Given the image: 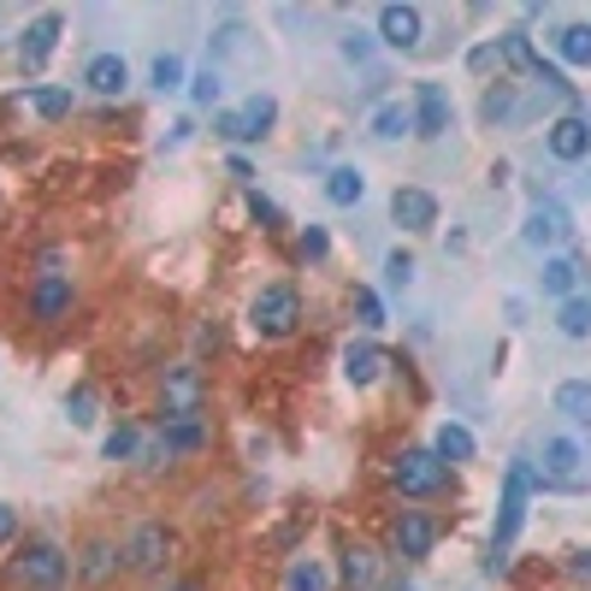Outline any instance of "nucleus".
<instances>
[{"instance_id": "1", "label": "nucleus", "mask_w": 591, "mask_h": 591, "mask_svg": "<svg viewBox=\"0 0 591 591\" xmlns=\"http://www.w3.org/2000/svg\"><path fill=\"white\" fill-rule=\"evenodd\" d=\"M71 568H78V562H71L54 539H31L19 556H12L7 574H12V586H24V591H60L71 580Z\"/></svg>"}, {"instance_id": "2", "label": "nucleus", "mask_w": 591, "mask_h": 591, "mask_svg": "<svg viewBox=\"0 0 591 591\" xmlns=\"http://www.w3.org/2000/svg\"><path fill=\"white\" fill-rule=\"evenodd\" d=\"M527 492H551V480H544L532 461H509V480H503V503H497V532H492V551L521 532V515H527Z\"/></svg>"}, {"instance_id": "3", "label": "nucleus", "mask_w": 591, "mask_h": 591, "mask_svg": "<svg viewBox=\"0 0 591 591\" xmlns=\"http://www.w3.org/2000/svg\"><path fill=\"white\" fill-rule=\"evenodd\" d=\"M296 326H302V296H296V284H267V291L249 302V331H255V338L279 343V338H291Z\"/></svg>"}, {"instance_id": "4", "label": "nucleus", "mask_w": 591, "mask_h": 591, "mask_svg": "<svg viewBox=\"0 0 591 591\" xmlns=\"http://www.w3.org/2000/svg\"><path fill=\"white\" fill-rule=\"evenodd\" d=\"M196 414H208V373H201L196 362L166 367V379H161V421H196Z\"/></svg>"}, {"instance_id": "5", "label": "nucleus", "mask_w": 591, "mask_h": 591, "mask_svg": "<svg viewBox=\"0 0 591 591\" xmlns=\"http://www.w3.org/2000/svg\"><path fill=\"white\" fill-rule=\"evenodd\" d=\"M391 485L402 497H438V492H450V461H438V450H402L391 461Z\"/></svg>"}, {"instance_id": "6", "label": "nucleus", "mask_w": 591, "mask_h": 591, "mask_svg": "<svg viewBox=\"0 0 591 591\" xmlns=\"http://www.w3.org/2000/svg\"><path fill=\"white\" fill-rule=\"evenodd\" d=\"M272 125H279V101H272L267 90H255L243 107H231V113H213V131H220L225 142H261Z\"/></svg>"}, {"instance_id": "7", "label": "nucleus", "mask_w": 591, "mask_h": 591, "mask_svg": "<svg viewBox=\"0 0 591 591\" xmlns=\"http://www.w3.org/2000/svg\"><path fill=\"white\" fill-rule=\"evenodd\" d=\"M125 568L131 574H161L166 562H172V527L166 521H142L131 527V539H125Z\"/></svg>"}, {"instance_id": "8", "label": "nucleus", "mask_w": 591, "mask_h": 591, "mask_svg": "<svg viewBox=\"0 0 591 591\" xmlns=\"http://www.w3.org/2000/svg\"><path fill=\"white\" fill-rule=\"evenodd\" d=\"M438 515H426V509H402L397 521H391V551L402 556V562H421V556H432V544H438Z\"/></svg>"}, {"instance_id": "9", "label": "nucleus", "mask_w": 591, "mask_h": 591, "mask_svg": "<svg viewBox=\"0 0 591 591\" xmlns=\"http://www.w3.org/2000/svg\"><path fill=\"white\" fill-rule=\"evenodd\" d=\"M60 36H66L60 12H36V19L24 24V36H19V66L24 71H42V66L54 60V48H60Z\"/></svg>"}, {"instance_id": "10", "label": "nucleus", "mask_w": 591, "mask_h": 591, "mask_svg": "<svg viewBox=\"0 0 591 591\" xmlns=\"http://www.w3.org/2000/svg\"><path fill=\"white\" fill-rule=\"evenodd\" d=\"M71 302H78V291H71L66 272H42L36 291H31V320L36 326H60L66 314H71Z\"/></svg>"}, {"instance_id": "11", "label": "nucleus", "mask_w": 591, "mask_h": 591, "mask_svg": "<svg viewBox=\"0 0 591 591\" xmlns=\"http://www.w3.org/2000/svg\"><path fill=\"white\" fill-rule=\"evenodd\" d=\"M421 7H402V0H391V7H379V42L397 54H414L421 48Z\"/></svg>"}, {"instance_id": "12", "label": "nucleus", "mask_w": 591, "mask_h": 591, "mask_svg": "<svg viewBox=\"0 0 591 591\" xmlns=\"http://www.w3.org/2000/svg\"><path fill=\"white\" fill-rule=\"evenodd\" d=\"M450 131V95L444 83H414V137H444Z\"/></svg>"}, {"instance_id": "13", "label": "nucleus", "mask_w": 591, "mask_h": 591, "mask_svg": "<svg viewBox=\"0 0 591 591\" xmlns=\"http://www.w3.org/2000/svg\"><path fill=\"white\" fill-rule=\"evenodd\" d=\"M391 220L402 231H432L438 225V196L421 190V184H402V190L391 196Z\"/></svg>"}, {"instance_id": "14", "label": "nucleus", "mask_w": 591, "mask_h": 591, "mask_svg": "<svg viewBox=\"0 0 591 591\" xmlns=\"http://www.w3.org/2000/svg\"><path fill=\"white\" fill-rule=\"evenodd\" d=\"M574 231L568 220V208H556V201H539V208L527 213V225H521V237H527V249H556L562 237Z\"/></svg>"}, {"instance_id": "15", "label": "nucleus", "mask_w": 591, "mask_h": 591, "mask_svg": "<svg viewBox=\"0 0 591 591\" xmlns=\"http://www.w3.org/2000/svg\"><path fill=\"white\" fill-rule=\"evenodd\" d=\"M544 149H551L556 161H586V154H591V119H580V113H562L551 131H544Z\"/></svg>"}, {"instance_id": "16", "label": "nucleus", "mask_w": 591, "mask_h": 591, "mask_svg": "<svg viewBox=\"0 0 591 591\" xmlns=\"http://www.w3.org/2000/svg\"><path fill=\"white\" fill-rule=\"evenodd\" d=\"M208 450V414L196 421H161V456L166 461H184V456H201Z\"/></svg>"}, {"instance_id": "17", "label": "nucleus", "mask_w": 591, "mask_h": 591, "mask_svg": "<svg viewBox=\"0 0 591 591\" xmlns=\"http://www.w3.org/2000/svg\"><path fill=\"white\" fill-rule=\"evenodd\" d=\"M338 362H343V379H350L355 391H367V385L379 379L385 367H391V362H385V350H379V343H367V338H362V343H343Z\"/></svg>"}, {"instance_id": "18", "label": "nucleus", "mask_w": 591, "mask_h": 591, "mask_svg": "<svg viewBox=\"0 0 591 591\" xmlns=\"http://www.w3.org/2000/svg\"><path fill=\"white\" fill-rule=\"evenodd\" d=\"M83 83H90L95 95L119 101L125 90H131V66H125V54H95V60L83 66Z\"/></svg>"}, {"instance_id": "19", "label": "nucleus", "mask_w": 591, "mask_h": 591, "mask_svg": "<svg viewBox=\"0 0 591 591\" xmlns=\"http://www.w3.org/2000/svg\"><path fill=\"white\" fill-rule=\"evenodd\" d=\"M338 556H343L338 574H343V586H350V591H373V586H379V574H385L379 551H367V544H343Z\"/></svg>"}, {"instance_id": "20", "label": "nucleus", "mask_w": 591, "mask_h": 591, "mask_svg": "<svg viewBox=\"0 0 591 591\" xmlns=\"http://www.w3.org/2000/svg\"><path fill=\"white\" fill-rule=\"evenodd\" d=\"M24 101H31V113H36V119H48V125L71 119V107H78L71 83H36V90H24Z\"/></svg>"}, {"instance_id": "21", "label": "nucleus", "mask_w": 591, "mask_h": 591, "mask_svg": "<svg viewBox=\"0 0 591 591\" xmlns=\"http://www.w3.org/2000/svg\"><path fill=\"white\" fill-rule=\"evenodd\" d=\"M119 562H125V556L113 551L107 539H90V544L78 551V580H90V586H107L113 574H119Z\"/></svg>"}, {"instance_id": "22", "label": "nucleus", "mask_w": 591, "mask_h": 591, "mask_svg": "<svg viewBox=\"0 0 591 591\" xmlns=\"http://www.w3.org/2000/svg\"><path fill=\"white\" fill-rule=\"evenodd\" d=\"M580 444H574V438H544V480H562V485H574V480H580Z\"/></svg>"}, {"instance_id": "23", "label": "nucleus", "mask_w": 591, "mask_h": 591, "mask_svg": "<svg viewBox=\"0 0 591 591\" xmlns=\"http://www.w3.org/2000/svg\"><path fill=\"white\" fill-rule=\"evenodd\" d=\"M367 131H373V137H385V142L409 137V131H414V101H385V107H373Z\"/></svg>"}, {"instance_id": "24", "label": "nucleus", "mask_w": 591, "mask_h": 591, "mask_svg": "<svg viewBox=\"0 0 591 591\" xmlns=\"http://www.w3.org/2000/svg\"><path fill=\"white\" fill-rule=\"evenodd\" d=\"M497 54H503V66L527 71V78H539V66H544V54L532 48L527 31H503V36H497Z\"/></svg>"}, {"instance_id": "25", "label": "nucleus", "mask_w": 591, "mask_h": 591, "mask_svg": "<svg viewBox=\"0 0 591 591\" xmlns=\"http://www.w3.org/2000/svg\"><path fill=\"white\" fill-rule=\"evenodd\" d=\"M362 196H367L362 166H331V172H326V201H331V208H355Z\"/></svg>"}, {"instance_id": "26", "label": "nucleus", "mask_w": 591, "mask_h": 591, "mask_svg": "<svg viewBox=\"0 0 591 591\" xmlns=\"http://www.w3.org/2000/svg\"><path fill=\"white\" fill-rule=\"evenodd\" d=\"M556 414H568L574 426H591V379H562L556 385Z\"/></svg>"}, {"instance_id": "27", "label": "nucleus", "mask_w": 591, "mask_h": 591, "mask_svg": "<svg viewBox=\"0 0 591 591\" xmlns=\"http://www.w3.org/2000/svg\"><path fill=\"white\" fill-rule=\"evenodd\" d=\"M539 279H544V296L568 302V296H574V284H580V261H574V255H551Z\"/></svg>"}, {"instance_id": "28", "label": "nucleus", "mask_w": 591, "mask_h": 591, "mask_svg": "<svg viewBox=\"0 0 591 591\" xmlns=\"http://www.w3.org/2000/svg\"><path fill=\"white\" fill-rule=\"evenodd\" d=\"M432 450H438V461L461 468V461H473V432H468V426H456V421H444V426H438V438H432Z\"/></svg>"}, {"instance_id": "29", "label": "nucleus", "mask_w": 591, "mask_h": 591, "mask_svg": "<svg viewBox=\"0 0 591 591\" xmlns=\"http://www.w3.org/2000/svg\"><path fill=\"white\" fill-rule=\"evenodd\" d=\"M284 591H331V574H326V562H314V556H296L291 568H284Z\"/></svg>"}, {"instance_id": "30", "label": "nucleus", "mask_w": 591, "mask_h": 591, "mask_svg": "<svg viewBox=\"0 0 591 591\" xmlns=\"http://www.w3.org/2000/svg\"><path fill=\"white\" fill-rule=\"evenodd\" d=\"M556 54L568 66H591V24H562V31H556Z\"/></svg>"}, {"instance_id": "31", "label": "nucleus", "mask_w": 591, "mask_h": 591, "mask_svg": "<svg viewBox=\"0 0 591 591\" xmlns=\"http://www.w3.org/2000/svg\"><path fill=\"white\" fill-rule=\"evenodd\" d=\"M149 83L161 95H178V90H190V78H184V60L178 54H154V66H149Z\"/></svg>"}, {"instance_id": "32", "label": "nucleus", "mask_w": 591, "mask_h": 591, "mask_svg": "<svg viewBox=\"0 0 591 591\" xmlns=\"http://www.w3.org/2000/svg\"><path fill=\"white\" fill-rule=\"evenodd\" d=\"M556 326H562V338H591V296H568V302H562Z\"/></svg>"}, {"instance_id": "33", "label": "nucleus", "mask_w": 591, "mask_h": 591, "mask_svg": "<svg viewBox=\"0 0 591 591\" xmlns=\"http://www.w3.org/2000/svg\"><path fill=\"white\" fill-rule=\"evenodd\" d=\"M137 450H142V432L131 421H119L107 438H101V456H107V461H137Z\"/></svg>"}, {"instance_id": "34", "label": "nucleus", "mask_w": 591, "mask_h": 591, "mask_svg": "<svg viewBox=\"0 0 591 591\" xmlns=\"http://www.w3.org/2000/svg\"><path fill=\"white\" fill-rule=\"evenodd\" d=\"M66 414H71V426H95V421H101L95 385H71V391H66Z\"/></svg>"}, {"instance_id": "35", "label": "nucleus", "mask_w": 591, "mask_h": 591, "mask_svg": "<svg viewBox=\"0 0 591 591\" xmlns=\"http://www.w3.org/2000/svg\"><path fill=\"white\" fill-rule=\"evenodd\" d=\"M220 95H225L220 66H201L196 78H190V101H196V107H220Z\"/></svg>"}, {"instance_id": "36", "label": "nucleus", "mask_w": 591, "mask_h": 591, "mask_svg": "<svg viewBox=\"0 0 591 591\" xmlns=\"http://www.w3.org/2000/svg\"><path fill=\"white\" fill-rule=\"evenodd\" d=\"M355 320H362V331H379L385 326V302H379V291H355Z\"/></svg>"}, {"instance_id": "37", "label": "nucleus", "mask_w": 591, "mask_h": 591, "mask_svg": "<svg viewBox=\"0 0 591 591\" xmlns=\"http://www.w3.org/2000/svg\"><path fill=\"white\" fill-rule=\"evenodd\" d=\"M296 255H302V261H326V255H331V237H326V225H302V237H296Z\"/></svg>"}, {"instance_id": "38", "label": "nucleus", "mask_w": 591, "mask_h": 591, "mask_svg": "<svg viewBox=\"0 0 591 591\" xmlns=\"http://www.w3.org/2000/svg\"><path fill=\"white\" fill-rule=\"evenodd\" d=\"M385 284H391V291H409L414 284V255L409 249H397L391 261H385Z\"/></svg>"}, {"instance_id": "39", "label": "nucleus", "mask_w": 591, "mask_h": 591, "mask_svg": "<svg viewBox=\"0 0 591 591\" xmlns=\"http://www.w3.org/2000/svg\"><path fill=\"white\" fill-rule=\"evenodd\" d=\"M249 213H255V225H261V231H284V213H279V201H267L261 190H249Z\"/></svg>"}, {"instance_id": "40", "label": "nucleus", "mask_w": 591, "mask_h": 591, "mask_svg": "<svg viewBox=\"0 0 591 591\" xmlns=\"http://www.w3.org/2000/svg\"><path fill=\"white\" fill-rule=\"evenodd\" d=\"M492 66H503L497 42H485V48H473V54H468V71H473V78H485V71H492Z\"/></svg>"}, {"instance_id": "41", "label": "nucleus", "mask_w": 591, "mask_h": 591, "mask_svg": "<svg viewBox=\"0 0 591 591\" xmlns=\"http://www.w3.org/2000/svg\"><path fill=\"white\" fill-rule=\"evenodd\" d=\"M509 113H515V95H509V90H492V95H485V119H492V125L509 119Z\"/></svg>"}, {"instance_id": "42", "label": "nucleus", "mask_w": 591, "mask_h": 591, "mask_svg": "<svg viewBox=\"0 0 591 591\" xmlns=\"http://www.w3.org/2000/svg\"><path fill=\"white\" fill-rule=\"evenodd\" d=\"M338 48H343V60H367V54H373V42H367L362 31H350V36L338 42Z\"/></svg>"}, {"instance_id": "43", "label": "nucleus", "mask_w": 591, "mask_h": 591, "mask_svg": "<svg viewBox=\"0 0 591 591\" xmlns=\"http://www.w3.org/2000/svg\"><path fill=\"white\" fill-rule=\"evenodd\" d=\"M568 574L574 580H591V551H568Z\"/></svg>"}, {"instance_id": "44", "label": "nucleus", "mask_w": 591, "mask_h": 591, "mask_svg": "<svg viewBox=\"0 0 591 591\" xmlns=\"http://www.w3.org/2000/svg\"><path fill=\"white\" fill-rule=\"evenodd\" d=\"M12 532H19V509H7V503H0V544H7Z\"/></svg>"}, {"instance_id": "45", "label": "nucleus", "mask_w": 591, "mask_h": 591, "mask_svg": "<svg viewBox=\"0 0 591 591\" xmlns=\"http://www.w3.org/2000/svg\"><path fill=\"white\" fill-rule=\"evenodd\" d=\"M166 591H201V586H196V580H184V586H166Z\"/></svg>"}]
</instances>
